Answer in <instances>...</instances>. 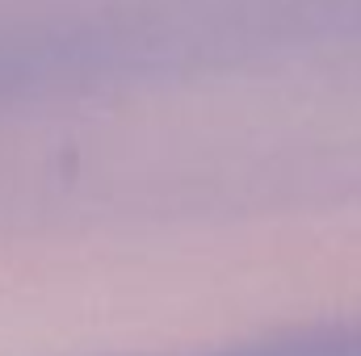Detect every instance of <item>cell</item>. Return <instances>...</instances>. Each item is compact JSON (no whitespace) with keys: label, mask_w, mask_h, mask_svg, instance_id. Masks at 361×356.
Returning a JSON list of instances; mask_svg holds the SVG:
<instances>
[{"label":"cell","mask_w":361,"mask_h":356,"mask_svg":"<svg viewBox=\"0 0 361 356\" xmlns=\"http://www.w3.org/2000/svg\"><path fill=\"white\" fill-rule=\"evenodd\" d=\"M202 356H223V352H202Z\"/></svg>","instance_id":"1"}]
</instances>
